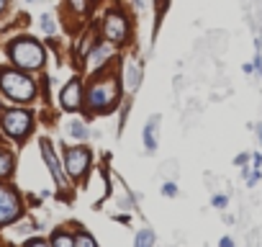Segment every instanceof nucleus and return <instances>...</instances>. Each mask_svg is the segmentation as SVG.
Masks as SVG:
<instances>
[{
	"label": "nucleus",
	"instance_id": "24",
	"mask_svg": "<svg viewBox=\"0 0 262 247\" xmlns=\"http://www.w3.org/2000/svg\"><path fill=\"white\" fill-rule=\"evenodd\" d=\"M162 3H165V0H162Z\"/></svg>",
	"mask_w": 262,
	"mask_h": 247
},
{
	"label": "nucleus",
	"instance_id": "4",
	"mask_svg": "<svg viewBox=\"0 0 262 247\" xmlns=\"http://www.w3.org/2000/svg\"><path fill=\"white\" fill-rule=\"evenodd\" d=\"M31 129V114L29 111H8V114H3V131L11 134L13 139H21L26 137Z\"/></svg>",
	"mask_w": 262,
	"mask_h": 247
},
{
	"label": "nucleus",
	"instance_id": "1",
	"mask_svg": "<svg viewBox=\"0 0 262 247\" xmlns=\"http://www.w3.org/2000/svg\"><path fill=\"white\" fill-rule=\"evenodd\" d=\"M121 96V85L116 77H105V80H93L90 91H87V103H90L93 111H100V114H105V111H111L116 106Z\"/></svg>",
	"mask_w": 262,
	"mask_h": 247
},
{
	"label": "nucleus",
	"instance_id": "10",
	"mask_svg": "<svg viewBox=\"0 0 262 247\" xmlns=\"http://www.w3.org/2000/svg\"><path fill=\"white\" fill-rule=\"evenodd\" d=\"M157 126H160V116H152L147 129H144V144L147 149H155L157 147Z\"/></svg>",
	"mask_w": 262,
	"mask_h": 247
},
{
	"label": "nucleus",
	"instance_id": "21",
	"mask_svg": "<svg viewBox=\"0 0 262 247\" xmlns=\"http://www.w3.org/2000/svg\"><path fill=\"white\" fill-rule=\"evenodd\" d=\"M162 191H165V196H175V193H178V188H175V183H167Z\"/></svg>",
	"mask_w": 262,
	"mask_h": 247
},
{
	"label": "nucleus",
	"instance_id": "5",
	"mask_svg": "<svg viewBox=\"0 0 262 247\" xmlns=\"http://www.w3.org/2000/svg\"><path fill=\"white\" fill-rule=\"evenodd\" d=\"M103 31H105V39L113 41V44H121L128 39V24L121 13H108L105 16V24H103Z\"/></svg>",
	"mask_w": 262,
	"mask_h": 247
},
{
	"label": "nucleus",
	"instance_id": "19",
	"mask_svg": "<svg viewBox=\"0 0 262 247\" xmlns=\"http://www.w3.org/2000/svg\"><path fill=\"white\" fill-rule=\"evenodd\" d=\"M75 244H87V247H95V239L90 234H77L75 237Z\"/></svg>",
	"mask_w": 262,
	"mask_h": 247
},
{
	"label": "nucleus",
	"instance_id": "2",
	"mask_svg": "<svg viewBox=\"0 0 262 247\" xmlns=\"http://www.w3.org/2000/svg\"><path fill=\"white\" fill-rule=\"evenodd\" d=\"M0 88L6 91L8 98L13 101H31L36 96V85L29 75L16 72V70H3L0 72Z\"/></svg>",
	"mask_w": 262,
	"mask_h": 247
},
{
	"label": "nucleus",
	"instance_id": "23",
	"mask_svg": "<svg viewBox=\"0 0 262 247\" xmlns=\"http://www.w3.org/2000/svg\"><path fill=\"white\" fill-rule=\"evenodd\" d=\"M259 139H262V126H259Z\"/></svg>",
	"mask_w": 262,
	"mask_h": 247
},
{
	"label": "nucleus",
	"instance_id": "9",
	"mask_svg": "<svg viewBox=\"0 0 262 247\" xmlns=\"http://www.w3.org/2000/svg\"><path fill=\"white\" fill-rule=\"evenodd\" d=\"M80 98H82L80 80H70L67 85H64V91H62V106L67 108V111H75L80 106Z\"/></svg>",
	"mask_w": 262,
	"mask_h": 247
},
{
	"label": "nucleus",
	"instance_id": "22",
	"mask_svg": "<svg viewBox=\"0 0 262 247\" xmlns=\"http://www.w3.org/2000/svg\"><path fill=\"white\" fill-rule=\"evenodd\" d=\"M3 8H6V0H0V13H3Z\"/></svg>",
	"mask_w": 262,
	"mask_h": 247
},
{
	"label": "nucleus",
	"instance_id": "7",
	"mask_svg": "<svg viewBox=\"0 0 262 247\" xmlns=\"http://www.w3.org/2000/svg\"><path fill=\"white\" fill-rule=\"evenodd\" d=\"M87 165H90V152H87L85 147H72V149H67V173H70L72 178L85 175Z\"/></svg>",
	"mask_w": 262,
	"mask_h": 247
},
{
	"label": "nucleus",
	"instance_id": "13",
	"mask_svg": "<svg viewBox=\"0 0 262 247\" xmlns=\"http://www.w3.org/2000/svg\"><path fill=\"white\" fill-rule=\"evenodd\" d=\"M70 134H72V137H77V139H85L87 137V129L82 126V121H72L70 124Z\"/></svg>",
	"mask_w": 262,
	"mask_h": 247
},
{
	"label": "nucleus",
	"instance_id": "11",
	"mask_svg": "<svg viewBox=\"0 0 262 247\" xmlns=\"http://www.w3.org/2000/svg\"><path fill=\"white\" fill-rule=\"evenodd\" d=\"M11 170H13V154L0 149V175H8Z\"/></svg>",
	"mask_w": 262,
	"mask_h": 247
},
{
	"label": "nucleus",
	"instance_id": "16",
	"mask_svg": "<svg viewBox=\"0 0 262 247\" xmlns=\"http://www.w3.org/2000/svg\"><path fill=\"white\" fill-rule=\"evenodd\" d=\"M70 6H72L77 13H85L87 8H90V0H70Z\"/></svg>",
	"mask_w": 262,
	"mask_h": 247
},
{
	"label": "nucleus",
	"instance_id": "15",
	"mask_svg": "<svg viewBox=\"0 0 262 247\" xmlns=\"http://www.w3.org/2000/svg\"><path fill=\"white\" fill-rule=\"evenodd\" d=\"M128 88H137V83H139V72H137V67L134 64H128Z\"/></svg>",
	"mask_w": 262,
	"mask_h": 247
},
{
	"label": "nucleus",
	"instance_id": "12",
	"mask_svg": "<svg viewBox=\"0 0 262 247\" xmlns=\"http://www.w3.org/2000/svg\"><path fill=\"white\" fill-rule=\"evenodd\" d=\"M152 242H155V232H152V229H144V232L137 234V247H147Z\"/></svg>",
	"mask_w": 262,
	"mask_h": 247
},
{
	"label": "nucleus",
	"instance_id": "3",
	"mask_svg": "<svg viewBox=\"0 0 262 247\" xmlns=\"http://www.w3.org/2000/svg\"><path fill=\"white\" fill-rule=\"evenodd\" d=\"M11 59L18 67H26V70H36L44 64V49L41 44L34 39H16L11 44Z\"/></svg>",
	"mask_w": 262,
	"mask_h": 247
},
{
	"label": "nucleus",
	"instance_id": "6",
	"mask_svg": "<svg viewBox=\"0 0 262 247\" xmlns=\"http://www.w3.org/2000/svg\"><path fill=\"white\" fill-rule=\"evenodd\" d=\"M18 216H21V201H18L16 191L0 186V224H8Z\"/></svg>",
	"mask_w": 262,
	"mask_h": 247
},
{
	"label": "nucleus",
	"instance_id": "20",
	"mask_svg": "<svg viewBox=\"0 0 262 247\" xmlns=\"http://www.w3.org/2000/svg\"><path fill=\"white\" fill-rule=\"evenodd\" d=\"M213 206L216 209H224L226 206V196H213Z\"/></svg>",
	"mask_w": 262,
	"mask_h": 247
},
{
	"label": "nucleus",
	"instance_id": "8",
	"mask_svg": "<svg viewBox=\"0 0 262 247\" xmlns=\"http://www.w3.org/2000/svg\"><path fill=\"white\" fill-rule=\"evenodd\" d=\"M41 154H44V160H47V165H49L52 175L57 178V186H59V188H64L67 183H64V175H62V165H59V160L54 157V149H52V144H49L47 139H41Z\"/></svg>",
	"mask_w": 262,
	"mask_h": 247
},
{
	"label": "nucleus",
	"instance_id": "18",
	"mask_svg": "<svg viewBox=\"0 0 262 247\" xmlns=\"http://www.w3.org/2000/svg\"><path fill=\"white\" fill-rule=\"evenodd\" d=\"M108 54H111V52H108V47H100V49H95V54H93V64H103L100 59H105Z\"/></svg>",
	"mask_w": 262,
	"mask_h": 247
},
{
	"label": "nucleus",
	"instance_id": "17",
	"mask_svg": "<svg viewBox=\"0 0 262 247\" xmlns=\"http://www.w3.org/2000/svg\"><path fill=\"white\" fill-rule=\"evenodd\" d=\"M41 29H44V31H47V34H54V31H57V26H54V21H52L49 16H44V18H41Z\"/></svg>",
	"mask_w": 262,
	"mask_h": 247
},
{
	"label": "nucleus",
	"instance_id": "14",
	"mask_svg": "<svg viewBox=\"0 0 262 247\" xmlns=\"http://www.w3.org/2000/svg\"><path fill=\"white\" fill-rule=\"evenodd\" d=\"M52 242H54V244H62V247H72V244H75V239H72L70 234H62V232H59V234H54V237H52Z\"/></svg>",
	"mask_w": 262,
	"mask_h": 247
}]
</instances>
